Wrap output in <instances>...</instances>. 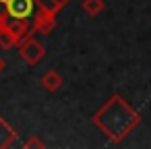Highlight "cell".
I'll list each match as a JSON object with an SVG mask.
<instances>
[{
  "instance_id": "obj_2",
  "label": "cell",
  "mask_w": 151,
  "mask_h": 149,
  "mask_svg": "<svg viewBox=\"0 0 151 149\" xmlns=\"http://www.w3.org/2000/svg\"><path fill=\"white\" fill-rule=\"evenodd\" d=\"M70 2V0H40L42 9L35 13L33 17V27L31 31H40V33H50L54 27H56V15L58 11Z\"/></svg>"
},
{
  "instance_id": "obj_7",
  "label": "cell",
  "mask_w": 151,
  "mask_h": 149,
  "mask_svg": "<svg viewBox=\"0 0 151 149\" xmlns=\"http://www.w3.org/2000/svg\"><path fill=\"white\" fill-rule=\"evenodd\" d=\"M15 141H17V132H15V128H13L4 118H0V149L11 147Z\"/></svg>"
},
{
  "instance_id": "obj_1",
  "label": "cell",
  "mask_w": 151,
  "mask_h": 149,
  "mask_svg": "<svg viewBox=\"0 0 151 149\" xmlns=\"http://www.w3.org/2000/svg\"><path fill=\"white\" fill-rule=\"evenodd\" d=\"M141 116L134 112L120 95H112L95 114H93V124L112 141L118 143L122 141L137 124Z\"/></svg>"
},
{
  "instance_id": "obj_12",
  "label": "cell",
  "mask_w": 151,
  "mask_h": 149,
  "mask_svg": "<svg viewBox=\"0 0 151 149\" xmlns=\"http://www.w3.org/2000/svg\"><path fill=\"white\" fill-rule=\"evenodd\" d=\"M4 68H6V62H4V60H2V58H0V73H2V71H4Z\"/></svg>"
},
{
  "instance_id": "obj_3",
  "label": "cell",
  "mask_w": 151,
  "mask_h": 149,
  "mask_svg": "<svg viewBox=\"0 0 151 149\" xmlns=\"http://www.w3.org/2000/svg\"><path fill=\"white\" fill-rule=\"evenodd\" d=\"M6 19H19V21H31L35 13L42 9L40 0H2Z\"/></svg>"
},
{
  "instance_id": "obj_5",
  "label": "cell",
  "mask_w": 151,
  "mask_h": 149,
  "mask_svg": "<svg viewBox=\"0 0 151 149\" xmlns=\"http://www.w3.org/2000/svg\"><path fill=\"white\" fill-rule=\"evenodd\" d=\"M4 29L13 35L15 44H19L23 37H27L31 33V27H29V21H19V19H4L2 21Z\"/></svg>"
},
{
  "instance_id": "obj_9",
  "label": "cell",
  "mask_w": 151,
  "mask_h": 149,
  "mask_svg": "<svg viewBox=\"0 0 151 149\" xmlns=\"http://www.w3.org/2000/svg\"><path fill=\"white\" fill-rule=\"evenodd\" d=\"M13 46H17V44H15L13 35H11V33L4 29V25H2V29H0V48L9 50V48H13Z\"/></svg>"
},
{
  "instance_id": "obj_11",
  "label": "cell",
  "mask_w": 151,
  "mask_h": 149,
  "mask_svg": "<svg viewBox=\"0 0 151 149\" xmlns=\"http://www.w3.org/2000/svg\"><path fill=\"white\" fill-rule=\"evenodd\" d=\"M0 19H6V11H4V4H2V0H0Z\"/></svg>"
},
{
  "instance_id": "obj_8",
  "label": "cell",
  "mask_w": 151,
  "mask_h": 149,
  "mask_svg": "<svg viewBox=\"0 0 151 149\" xmlns=\"http://www.w3.org/2000/svg\"><path fill=\"white\" fill-rule=\"evenodd\" d=\"M83 11L89 15V17H97L104 9H106V2L104 0H83Z\"/></svg>"
},
{
  "instance_id": "obj_10",
  "label": "cell",
  "mask_w": 151,
  "mask_h": 149,
  "mask_svg": "<svg viewBox=\"0 0 151 149\" xmlns=\"http://www.w3.org/2000/svg\"><path fill=\"white\" fill-rule=\"evenodd\" d=\"M25 149H33V147H40V149H44L46 147V143L42 141V139H37V137H31V139H27L25 141V145H23Z\"/></svg>"
},
{
  "instance_id": "obj_4",
  "label": "cell",
  "mask_w": 151,
  "mask_h": 149,
  "mask_svg": "<svg viewBox=\"0 0 151 149\" xmlns=\"http://www.w3.org/2000/svg\"><path fill=\"white\" fill-rule=\"evenodd\" d=\"M17 50H19V56L29 64V66H35V64H40L44 58H46V48H44V44H40L35 37H31V35H27V37H23L19 44H17Z\"/></svg>"
},
{
  "instance_id": "obj_6",
  "label": "cell",
  "mask_w": 151,
  "mask_h": 149,
  "mask_svg": "<svg viewBox=\"0 0 151 149\" xmlns=\"http://www.w3.org/2000/svg\"><path fill=\"white\" fill-rule=\"evenodd\" d=\"M40 83H42V87L46 89V91H50V93H54V91H58L60 87H62V75L58 73V71H54V68H50V71H46L44 75H42V79H40Z\"/></svg>"
},
{
  "instance_id": "obj_13",
  "label": "cell",
  "mask_w": 151,
  "mask_h": 149,
  "mask_svg": "<svg viewBox=\"0 0 151 149\" xmlns=\"http://www.w3.org/2000/svg\"><path fill=\"white\" fill-rule=\"evenodd\" d=\"M0 29H2V19H0Z\"/></svg>"
}]
</instances>
